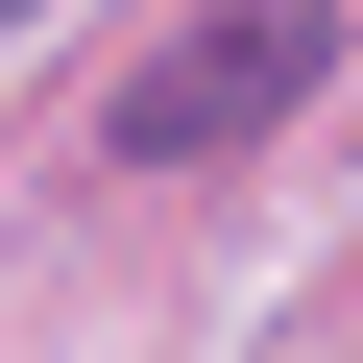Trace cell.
I'll use <instances>...</instances> for the list:
<instances>
[{"mask_svg": "<svg viewBox=\"0 0 363 363\" xmlns=\"http://www.w3.org/2000/svg\"><path fill=\"white\" fill-rule=\"evenodd\" d=\"M315 73H339V25H315V0H194V25L97 97V145H121V169H218V145H267Z\"/></svg>", "mask_w": 363, "mask_h": 363, "instance_id": "cell-1", "label": "cell"}]
</instances>
